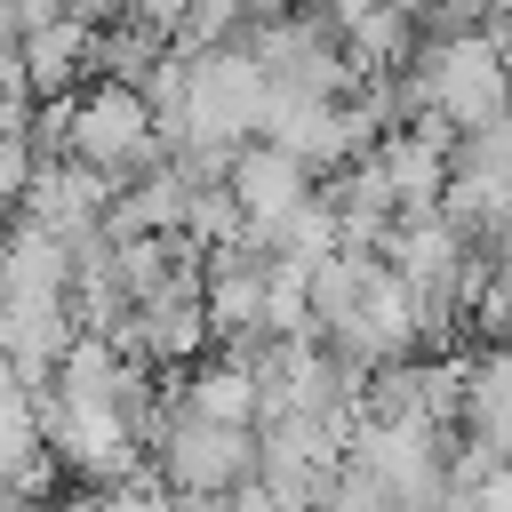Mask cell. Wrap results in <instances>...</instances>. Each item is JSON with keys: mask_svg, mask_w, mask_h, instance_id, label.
Segmentation results:
<instances>
[{"mask_svg": "<svg viewBox=\"0 0 512 512\" xmlns=\"http://www.w3.org/2000/svg\"><path fill=\"white\" fill-rule=\"evenodd\" d=\"M104 512H176V496H168L160 480H120V488L104 496Z\"/></svg>", "mask_w": 512, "mask_h": 512, "instance_id": "1", "label": "cell"}]
</instances>
